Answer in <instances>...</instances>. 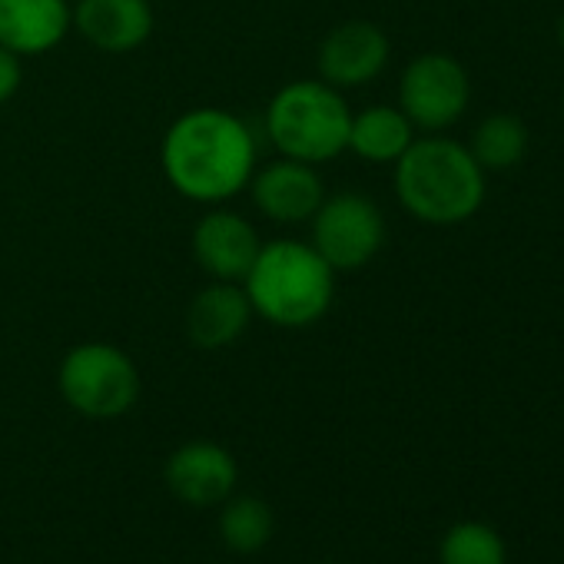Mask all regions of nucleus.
<instances>
[{
  "label": "nucleus",
  "instance_id": "obj_1",
  "mask_svg": "<svg viewBox=\"0 0 564 564\" xmlns=\"http://www.w3.org/2000/svg\"><path fill=\"white\" fill-rule=\"evenodd\" d=\"M163 173L193 203L232 199L256 173V140L229 110H189L163 137Z\"/></svg>",
  "mask_w": 564,
  "mask_h": 564
},
{
  "label": "nucleus",
  "instance_id": "obj_2",
  "mask_svg": "<svg viewBox=\"0 0 564 564\" xmlns=\"http://www.w3.org/2000/svg\"><path fill=\"white\" fill-rule=\"evenodd\" d=\"M242 290L256 316L279 329L316 326L336 300V269L313 242L275 239L259 249Z\"/></svg>",
  "mask_w": 564,
  "mask_h": 564
},
{
  "label": "nucleus",
  "instance_id": "obj_3",
  "mask_svg": "<svg viewBox=\"0 0 564 564\" xmlns=\"http://www.w3.org/2000/svg\"><path fill=\"white\" fill-rule=\"evenodd\" d=\"M399 203L429 226L468 223L485 203V170L475 163L468 147L448 137L412 140L395 160Z\"/></svg>",
  "mask_w": 564,
  "mask_h": 564
},
{
  "label": "nucleus",
  "instance_id": "obj_4",
  "mask_svg": "<svg viewBox=\"0 0 564 564\" xmlns=\"http://www.w3.org/2000/svg\"><path fill=\"white\" fill-rule=\"evenodd\" d=\"M349 104L343 90L326 80H296L286 84L265 110V133L272 147L303 163L336 160L349 147Z\"/></svg>",
  "mask_w": 564,
  "mask_h": 564
},
{
  "label": "nucleus",
  "instance_id": "obj_5",
  "mask_svg": "<svg viewBox=\"0 0 564 564\" xmlns=\"http://www.w3.org/2000/svg\"><path fill=\"white\" fill-rule=\"evenodd\" d=\"M64 402L84 419H120L140 399L137 362L110 343L74 346L57 372Z\"/></svg>",
  "mask_w": 564,
  "mask_h": 564
},
{
  "label": "nucleus",
  "instance_id": "obj_6",
  "mask_svg": "<svg viewBox=\"0 0 564 564\" xmlns=\"http://www.w3.org/2000/svg\"><path fill=\"white\" fill-rule=\"evenodd\" d=\"M386 242V216L362 193L326 196L313 213V249L336 269L356 272L369 265Z\"/></svg>",
  "mask_w": 564,
  "mask_h": 564
},
{
  "label": "nucleus",
  "instance_id": "obj_7",
  "mask_svg": "<svg viewBox=\"0 0 564 564\" xmlns=\"http://www.w3.org/2000/svg\"><path fill=\"white\" fill-rule=\"evenodd\" d=\"M471 100L468 70L448 54L415 57L399 84V110L412 120L415 130L438 133L462 120Z\"/></svg>",
  "mask_w": 564,
  "mask_h": 564
},
{
  "label": "nucleus",
  "instance_id": "obj_8",
  "mask_svg": "<svg viewBox=\"0 0 564 564\" xmlns=\"http://www.w3.org/2000/svg\"><path fill=\"white\" fill-rule=\"evenodd\" d=\"M163 481L170 495L189 508H216L239 485V465L229 448L196 438L183 442L163 468Z\"/></svg>",
  "mask_w": 564,
  "mask_h": 564
},
{
  "label": "nucleus",
  "instance_id": "obj_9",
  "mask_svg": "<svg viewBox=\"0 0 564 564\" xmlns=\"http://www.w3.org/2000/svg\"><path fill=\"white\" fill-rule=\"evenodd\" d=\"M389 37L369 21H346L319 44V74L336 90L372 84L389 64Z\"/></svg>",
  "mask_w": 564,
  "mask_h": 564
},
{
  "label": "nucleus",
  "instance_id": "obj_10",
  "mask_svg": "<svg viewBox=\"0 0 564 564\" xmlns=\"http://www.w3.org/2000/svg\"><path fill=\"white\" fill-rule=\"evenodd\" d=\"M249 189L256 209L275 223H306L326 199V186L316 166L290 156L252 173Z\"/></svg>",
  "mask_w": 564,
  "mask_h": 564
},
{
  "label": "nucleus",
  "instance_id": "obj_11",
  "mask_svg": "<svg viewBox=\"0 0 564 564\" xmlns=\"http://www.w3.org/2000/svg\"><path fill=\"white\" fill-rule=\"evenodd\" d=\"M262 242L256 229L229 209L206 213L193 229V256L209 279L242 282L259 256Z\"/></svg>",
  "mask_w": 564,
  "mask_h": 564
},
{
  "label": "nucleus",
  "instance_id": "obj_12",
  "mask_svg": "<svg viewBox=\"0 0 564 564\" xmlns=\"http://www.w3.org/2000/svg\"><path fill=\"white\" fill-rule=\"evenodd\" d=\"M70 28L107 54H130L153 34L150 0H77Z\"/></svg>",
  "mask_w": 564,
  "mask_h": 564
},
{
  "label": "nucleus",
  "instance_id": "obj_13",
  "mask_svg": "<svg viewBox=\"0 0 564 564\" xmlns=\"http://www.w3.org/2000/svg\"><path fill=\"white\" fill-rule=\"evenodd\" d=\"M252 319L249 296L239 282L213 279L206 290H199L186 310V336L196 349L216 352L232 346Z\"/></svg>",
  "mask_w": 564,
  "mask_h": 564
},
{
  "label": "nucleus",
  "instance_id": "obj_14",
  "mask_svg": "<svg viewBox=\"0 0 564 564\" xmlns=\"http://www.w3.org/2000/svg\"><path fill=\"white\" fill-rule=\"evenodd\" d=\"M70 31L67 0H0V47L18 57L54 51Z\"/></svg>",
  "mask_w": 564,
  "mask_h": 564
},
{
  "label": "nucleus",
  "instance_id": "obj_15",
  "mask_svg": "<svg viewBox=\"0 0 564 564\" xmlns=\"http://www.w3.org/2000/svg\"><path fill=\"white\" fill-rule=\"evenodd\" d=\"M415 140L412 120L399 107H369L362 113H352L349 123V147L356 156L369 163H395Z\"/></svg>",
  "mask_w": 564,
  "mask_h": 564
},
{
  "label": "nucleus",
  "instance_id": "obj_16",
  "mask_svg": "<svg viewBox=\"0 0 564 564\" xmlns=\"http://www.w3.org/2000/svg\"><path fill=\"white\" fill-rule=\"evenodd\" d=\"M275 514L256 495H229L219 505V538L236 554H256L272 541Z\"/></svg>",
  "mask_w": 564,
  "mask_h": 564
},
{
  "label": "nucleus",
  "instance_id": "obj_17",
  "mask_svg": "<svg viewBox=\"0 0 564 564\" xmlns=\"http://www.w3.org/2000/svg\"><path fill=\"white\" fill-rule=\"evenodd\" d=\"M468 153L485 173H505L528 153V127L511 113H491L475 127Z\"/></svg>",
  "mask_w": 564,
  "mask_h": 564
},
{
  "label": "nucleus",
  "instance_id": "obj_18",
  "mask_svg": "<svg viewBox=\"0 0 564 564\" xmlns=\"http://www.w3.org/2000/svg\"><path fill=\"white\" fill-rule=\"evenodd\" d=\"M438 564H508V547L491 524L458 521L438 541Z\"/></svg>",
  "mask_w": 564,
  "mask_h": 564
},
{
  "label": "nucleus",
  "instance_id": "obj_19",
  "mask_svg": "<svg viewBox=\"0 0 564 564\" xmlns=\"http://www.w3.org/2000/svg\"><path fill=\"white\" fill-rule=\"evenodd\" d=\"M21 80H24L21 57L11 54L8 47H0V104H8L21 90Z\"/></svg>",
  "mask_w": 564,
  "mask_h": 564
},
{
  "label": "nucleus",
  "instance_id": "obj_20",
  "mask_svg": "<svg viewBox=\"0 0 564 564\" xmlns=\"http://www.w3.org/2000/svg\"><path fill=\"white\" fill-rule=\"evenodd\" d=\"M557 44H561V51H564V14H561V21H557Z\"/></svg>",
  "mask_w": 564,
  "mask_h": 564
},
{
  "label": "nucleus",
  "instance_id": "obj_21",
  "mask_svg": "<svg viewBox=\"0 0 564 564\" xmlns=\"http://www.w3.org/2000/svg\"><path fill=\"white\" fill-rule=\"evenodd\" d=\"M326 564H336V561H326Z\"/></svg>",
  "mask_w": 564,
  "mask_h": 564
}]
</instances>
